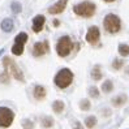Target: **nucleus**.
<instances>
[{"mask_svg":"<svg viewBox=\"0 0 129 129\" xmlns=\"http://www.w3.org/2000/svg\"><path fill=\"white\" fill-rule=\"evenodd\" d=\"M74 80V74L69 68H61L54 77V83L56 85V87H59L60 90L68 89Z\"/></svg>","mask_w":129,"mask_h":129,"instance_id":"nucleus-1","label":"nucleus"},{"mask_svg":"<svg viewBox=\"0 0 129 129\" xmlns=\"http://www.w3.org/2000/svg\"><path fill=\"white\" fill-rule=\"evenodd\" d=\"M73 12L76 16L82 18H91L96 12V5L93 2H82L73 7Z\"/></svg>","mask_w":129,"mask_h":129,"instance_id":"nucleus-2","label":"nucleus"},{"mask_svg":"<svg viewBox=\"0 0 129 129\" xmlns=\"http://www.w3.org/2000/svg\"><path fill=\"white\" fill-rule=\"evenodd\" d=\"M3 67H4V69L11 74V77H13L14 80H17L20 82H25L24 73H22V71L20 69V67L17 65V63L14 61L13 59H11L9 56H4Z\"/></svg>","mask_w":129,"mask_h":129,"instance_id":"nucleus-3","label":"nucleus"},{"mask_svg":"<svg viewBox=\"0 0 129 129\" xmlns=\"http://www.w3.org/2000/svg\"><path fill=\"white\" fill-rule=\"evenodd\" d=\"M103 27L110 34H117L121 30V20L117 14L108 13L103 18Z\"/></svg>","mask_w":129,"mask_h":129,"instance_id":"nucleus-4","label":"nucleus"},{"mask_svg":"<svg viewBox=\"0 0 129 129\" xmlns=\"http://www.w3.org/2000/svg\"><path fill=\"white\" fill-rule=\"evenodd\" d=\"M73 47H74V43L72 41V38L69 35H63L59 38V41L56 43V54L60 57H67L71 55Z\"/></svg>","mask_w":129,"mask_h":129,"instance_id":"nucleus-5","label":"nucleus"},{"mask_svg":"<svg viewBox=\"0 0 129 129\" xmlns=\"http://www.w3.org/2000/svg\"><path fill=\"white\" fill-rule=\"evenodd\" d=\"M14 119H16V113L12 108L5 106L0 107V128L2 129H8L13 124Z\"/></svg>","mask_w":129,"mask_h":129,"instance_id":"nucleus-6","label":"nucleus"},{"mask_svg":"<svg viewBox=\"0 0 129 129\" xmlns=\"http://www.w3.org/2000/svg\"><path fill=\"white\" fill-rule=\"evenodd\" d=\"M85 39L87 43H90L91 46H95V44L99 43V39H101V30L98 26L93 25L87 29V33H86V37Z\"/></svg>","mask_w":129,"mask_h":129,"instance_id":"nucleus-7","label":"nucleus"},{"mask_svg":"<svg viewBox=\"0 0 129 129\" xmlns=\"http://www.w3.org/2000/svg\"><path fill=\"white\" fill-rule=\"evenodd\" d=\"M50 52V43L48 41H42V42H37L33 46V56L34 57H42L46 54Z\"/></svg>","mask_w":129,"mask_h":129,"instance_id":"nucleus-8","label":"nucleus"},{"mask_svg":"<svg viewBox=\"0 0 129 129\" xmlns=\"http://www.w3.org/2000/svg\"><path fill=\"white\" fill-rule=\"evenodd\" d=\"M44 24H46V17L43 14H38L33 18V24H31V30L34 33H41L43 27H44Z\"/></svg>","mask_w":129,"mask_h":129,"instance_id":"nucleus-9","label":"nucleus"},{"mask_svg":"<svg viewBox=\"0 0 129 129\" xmlns=\"http://www.w3.org/2000/svg\"><path fill=\"white\" fill-rule=\"evenodd\" d=\"M67 4H68V0H59L56 2L54 5H51L48 8V13L50 14H60L63 13L67 8Z\"/></svg>","mask_w":129,"mask_h":129,"instance_id":"nucleus-10","label":"nucleus"},{"mask_svg":"<svg viewBox=\"0 0 129 129\" xmlns=\"http://www.w3.org/2000/svg\"><path fill=\"white\" fill-rule=\"evenodd\" d=\"M33 96L35 98V101L41 102V101H44L47 96V90L43 85H35L34 89H33Z\"/></svg>","mask_w":129,"mask_h":129,"instance_id":"nucleus-11","label":"nucleus"},{"mask_svg":"<svg viewBox=\"0 0 129 129\" xmlns=\"http://www.w3.org/2000/svg\"><path fill=\"white\" fill-rule=\"evenodd\" d=\"M128 102V95L126 94H120V95H116L112 98V106L115 108H120L123 107V106H125Z\"/></svg>","mask_w":129,"mask_h":129,"instance_id":"nucleus-12","label":"nucleus"},{"mask_svg":"<svg viewBox=\"0 0 129 129\" xmlns=\"http://www.w3.org/2000/svg\"><path fill=\"white\" fill-rule=\"evenodd\" d=\"M52 111H54V113H56V115H61V113L65 111V103L63 101H54L52 102V106H51Z\"/></svg>","mask_w":129,"mask_h":129,"instance_id":"nucleus-13","label":"nucleus"},{"mask_svg":"<svg viewBox=\"0 0 129 129\" xmlns=\"http://www.w3.org/2000/svg\"><path fill=\"white\" fill-rule=\"evenodd\" d=\"M90 76L94 81H101L103 78V72H102V68L101 65H94L91 72H90Z\"/></svg>","mask_w":129,"mask_h":129,"instance_id":"nucleus-14","label":"nucleus"},{"mask_svg":"<svg viewBox=\"0 0 129 129\" xmlns=\"http://www.w3.org/2000/svg\"><path fill=\"white\" fill-rule=\"evenodd\" d=\"M54 125H55V120L51 116H43L41 119V126L43 129H51Z\"/></svg>","mask_w":129,"mask_h":129,"instance_id":"nucleus-15","label":"nucleus"},{"mask_svg":"<svg viewBox=\"0 0 129 129\" xmlns=\"http://www.w3.org/2000/svg\"><path fill=\"white\" fill-rule=\"evenodd\" d=\"M2 30L3 31H5V33H11L12 30H13V27H14V24H13V20H11V18H4L3 21H2Z\"/></svg>","mask_w":129,"mask_h":129,"instance_id":"nucleus-16","label":"nucleus"},{"mask_svg":"<svg viewBox=\"0 0 129 129\" xmlns=\"http://www.w3.org/2000/svg\"><path fill=\"white\" fill-rule=\"evenodd\" d=\"M24 50H25V44H22V43H16L14 42V44L12 46V54L14 56H21L22 54H24Z\"/></svg>","mask_w":129,"mask_h":129,"instance_id":"nucleus-17","label":"nucleus"},{"mask_svg":"<svg viewBox=\"0 0 129 129\" xmlns=\"http://www.w3.org/2000/svg\"><path fill=\"white\" fill-rule=\"evenodd\" d=\"M102 93L104 94H110L113 91V89H115V86H113V82L111 80H106L103 83H102Z\"/></svg>","mask_w":129,"mask_h":129,"instance_id":"nucleus-18","label":"nucleus"},{"mask_svg":"<svg viewBox=\"0 0 129 129\" xmlns=\"http://www.w3.org/2000/svg\"><path fill=\"white\" fill-rule=\"evenodd\" d=\"M83 124H85V126L87 129H94L98 124V119L95 116H87L85 119V121H83Z\"/></svg>","mask_w":129,"mask_h":129,"instance_id":"nucleus-19","label":"nucleus"},{"mask_svg":"<svg viewBox=\"0 0 129 129\" xmlns=\"http://www.w3.org/2000/svg\"><path fill=\"white\" fill-rule=\"evenodd\" d=\"M117 51H119L120 56H123V57L129 56V44H126V43H121V44H119Z\"/></svg>","mask_w":129,"mask_h":129,"instance_id":"nucleus-20","label":"nucleus"},{"mask_svg":"<svg viewBox=\"0 0 129 129\" xmlns=\"http://www.w3.org/2000/svg\"><path fill=\"white\" fill-rule=\"evenodd\" d=\"M78 107H80L81 111H89V110H91V102H90L87 98H85V99H81Z\"/></svg>","mask_w":129,"mask_h":129,"instance_id":"nucleus-21","label":"nucleus"},{"mask_svg":"<svg viewBox=\"0 0 129 129\" xmlns=\"http://www.w3.org/2000/svg\"><path fill=\"white\" fill-rule=\"evenodd\" d=\"M27 39H29V35H27L26 33H24V31H21V33H18V34L16 35V38H14V42L25 44V43L27 42Z\"/></svg>","mask_w":129,"mask_h":129,"instance_id":"nucleus-22","label":"nucleus"},{"mask_svg":"<svg viewBox=\"0 0 129 129\" xmlns=\"http://www.w3.org/2000/svg\"><path fill=\"white\" fill-rule=\"evenodd\" d=\"M87 93H89V96L93 98V99H98V98L101 96V91H99V89H98L96 86H90Z\"/></svg>","mask_w":129,"mask_h":129,"instance_id":"nucleus-23","label":"nucleus"},{"mask_svg":"<svg viewBox=\"0 0 129 129\" xmlns=\"http://www.w3.org/2000/svg\"><path fill=\"white\" fill-rule=\"evenodd\" d=\"M11 82V74L4 69V72L0 73V83H3V85H8Z\"/></svg>","mask_w":129,"mask_h":129,"instance_id":"nucleus-24","label":"nucleus"},{"mask_svg":"<svg viewBox=\"0 0 129 129\" xmlns=\"http://www.w3.org/2000/svg\"><path fill=\"white\" fill-rule=\"evenodd\" d=\"M123 67H124V60H123V59L116 57V59L112 61V68H113L115 71H120Z\"/></svg>","mask_w":129,"mask_h":129,"instance_id":"nucleus-25","label":"nucleus"},{"mask_svg":"<svg viewBox=\"0 0 129 129\" xmlns=\"http://www.w3.org/2000/svg\"><path fill=\"white\" fill-rule=\"evenodd\" d=\"M22 128H24V129H34L35 128V124H34L33 120L25 119V120H22Z\"/></svg>","mask_w":129,"mask_h":129,"instance_id":"nucleus-26","label":"nucleus"},{"mask_svg":"<svg viewBox=\"0 0 129 129\" xmlns=\"http://www.w3.org/2000/svg\"><path fill=\"white\" fill-rule=\"evenodd\" d=\"M11 9H12L13 13H20L21 9H22V7H21V4H20L18 2H13V3L11 4Z\"/></svg>","mask_w":129,"mask_h":129,"instance_id":"nucleus-27","label":"nucleus"},{"mask_svg":"<svg viewBox=\"0 0 129 129\" xmlns=\"http://www.w3.org/2000/svg\"><path fill=\"white\" fill-rule=\"evenodd\" d=\"M73 129H82V124L80 121H74L73 123Z\"/></svg>","mask_w":129,"mask_h":129,"instance_id":"nucleus-28","label":"nucleus"},{"mask_svg":"<svg viewBox=\"0 0 129 129\" xmlns=\"http://www.w3.org/2000/svg\"><path fill=\"white\" fill-rule=\"evenodd\" d=\"M52 25H54L55 27L60 26V21H59V20H54V22H52Z\"/></svg>","mask_w":129,"mask_h":129,"instance_id":"nucleus-29","label":"nucleus"},{"mask_svg":"<svg viewBox=\"0 0 129 129\" xmlns=\"http://www.w3.org/2000/svg\"><path fill=\"white\" fill-rule=\"evenodd\" d=\"M104 3H113V2H116V0H103Z\"/></svg>","mask_w":129,"mask_h":129,"instance_id":"nucleus-30","label":"nucleus"}]
</instances>
